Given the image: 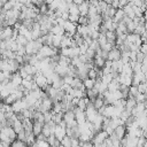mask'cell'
Returning <instances> with one entry per match:
<instances>
[{"mask_svg":"<svg viewBox=\"0 0 147 147\" xmlns=\"http://www.w3.org/2000/svg\"><path fill=\"white\" fill-rule=\"evenodd\" d=\"M94 83H95V79H92V78H88V77L83 79V84H84L85 88H92L94 86Z\"/></svg>","mask_w":147,"mask_h":147,"instance_id":"obj_3","label":"cell"},{"mask_svg":"<svg viewBox=\"0 0 147 147\" xmlns=\"http://www.w3.org/2000/svg\"><path fill=\"white\" fill-rule=\"evenodd\" d=\"M139 52H141V53L146 54V52H147V45H146L145 42H142V44L139 46Z\"/></svg>","mask_w":147,"mask_h":147,"instance_id":"obj_10","label":"cell"},{"mask_svg":"<svg viewBox=\"0 0 147 147\" xmlns=\"http://www.w3.org/2000/svg\"><path fill=\"white\" fill-rule=\"evenodd\" d=\"M78 16H79V15H76V14H69V16H68V21H70V22H72V23H77V21H78Z\"/></svg>","mask_w":147,"mask_h":147,"instance_id":"obj_9","label":"cell"},{"mask_svg":"<svg viewBox=\"0 0 147 147\" xmlns=\"http://www.w3.org/2000/svg\"><path fill=\"white\" fill-rule=\"evenodd\" d=\"M96 40H98V42H99V45H100V46H102L105 42H107L106 36H105L103 33H100V32H99V37L96 38Z\"/></svg>","mask_w":147,"mask_h":147,"instance_id":"obj_7","label":"cell"},{"mask_svg":"<svg viewBox=\"0 0 147 147\" xmlns=\"http://www.w3.org/2000/svg\"><path fill=\"white\" fill-rule=\"evenodd\" d=\"M72 2L76 3V5H79L80 2H83V0H72Z\"/></svg>","mask_w":147,"mask_h":147,"instance_id":"obj_11","label":"cell"},{"mask_svg":"<svg viewBox=\"0 0 147 147\" xmlns=\"http://www.w3.org/2000/svg\"><path fill=\"white\" fill-rule=\"evenodd\" d=\"M68 13L69 14H76V15H79V10H78V5L71 2L69 5V8H68Z\"/></svg>","mask_w":147,"mask_h":147,"instance_id":"obj_4","label":"cell"},{"mask_svg":"<svg viewBox=\"0 0 147 147\" xmlns=\"http://www.w3.org/2000/svg\"><path fill=\"white\" fill-rule=\"evenodd\" d=\"M124 11H123V9L122 8H116V11H115V14H114V16H113V21L114 22H116V23H118L119 21H122V18L124 17Z\"/></svg>","mask_w":147,"mask_h":147,"instance_id":"obj_2","label":"cell"},{"mask_svg":"<svg viewBox=\"0 0 147 147\" xmlns=\"http://www.w3.org/2000/svg\"><path fill=\"white\" fill-rule=\"evenodd\" d=\"M137 87H138V91H139V93H146V87H147V85H146V82H141V83H139Z\"/></svg>","mask_w":147,"mask_h":147,"instance_id":"obj_8","label":"cell"},{"mask_svg":"<svg viewBox=\"0 0 147 147\" xmlns=\"http://www.w3.org/2000/svg\"><path fill=\"white\" fill-rule=\"evenodd\" d=\"M41 133H42L45 137H48V136L51 134V129H49V125H48L47 123H44V124H42Z\"/></svg>","mask_w":147,"mask_h":147,"instance_id":"obj_6","label":"cell"},{"mask_svg":"<svg viewBox=\"0 0 147 147\" xmlns=\"http://www.w3.org/2000/svg\"><path fill=\"white\" fill-rule=\"evenodd\" d=\"M64 1H65V2H67V3H68V5H70V3H71V2H72V0H64Z\"/></svg>","mask_w":147,"mask_h":147,"instance_id":"obj_12","label":"cell"},{"mask_svg":"<svg viewBox=\"0 0 147 147\" xmlns=\"http://www.w3.org/2000/svg\"><path fill=\"white\" fill-rule=\"evenodd\" d=\"M0 54H1V49H0Z\"/></svg>","mask_w":147,"mask_h":147,"instance_id":"obj_14","label":"cell"},{"mask_svg":"<svg viewBox=\"0 0 147 147\" xmlns=\"http://www.w3.org/2000/svg\"><path fill=\"white\" fill-rule=\"evenodd\" d=\"M2 5H3V3H2V2H1V0H0V10L2 9Z\"/></svg>","mask_w":147,"mask_h":147,"instance_id":"obj_13","label":"cell"},{"mask_svg":"<svg viewBox=\"0 0 147 147\" xmlns=\"http://www.w3.org/2000/svg\"><path fill=\"white\" fill-rule=\"evenodd\" d=\"M77 23L80 24V25H87L88 24V17L86 15H79Z\"/></svg>","mask_w":147,"mask_h":147,"instance_id":"obj_5","label":"cell"},{"mask_svg":"<svg viewBox=\"0 0 147 147\" xmlns=\"http://www.w3.org/2000/svg\"><path fill=\"white\" fill-rule=\"evenodd\" d=\"M107 60H110V61L121 60V49L117 48L116 46H114V47L108 52V59H107Z\"/></svg>","mask_w":147,"mask_h":147,"instance_id":"obj_1","label":"cell"}]
</instances>
